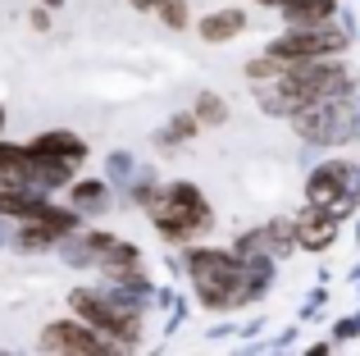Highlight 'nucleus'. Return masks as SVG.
Instances as JSON below:
<instances>
[{
	"label": "nucleus",
	"mask_w": 360,
	"mask_h": 356,
	"mask_svg": "<svg viewBox=\"0 0 360 356\" xmlns=\"http://www.w3.org/2000/svg\"><path fill=\"white\" fill-rule=\"evenodd\" d=\"M32 183V160L23 146H0V187H27Z\"/></svg>",
	"instance_id": "obj_9"
},
{
	"label": "nucleus",
	"mask_w": 360,
	"mask_h": 356,
	"mask_svg": "<svg viewBox=\"0 0 360 356\" xmlns=\"http://www.w3.org/2000/svg\"><path fill=\"white\" fill-rule=\"evenodd\" d=\"M347 51V32L338 27H288L283 37H274L264 46V55L278 64H319V60H338Z\"/></svg>",
	"instance_id": "obj_4"
},
{
	"label": "nucleus",
	"mask_w": 360,
	"mask_h": 356,
	"mask_svg": "<svg viewBox=\"0 0 360 356\" xmlns=\"http://www.w3.org/2000/svg\"><path fill=\"white\" fill-rule=\"evenodd\" d=\"M160 9H165L169 27H187V5H183V0H160Z\"/></svg>",
	"instance_id": "obj_14"
},
{
	"label": "nucleus",
	"mask_w": 360,
	"mask_h": 356,
	"mask_svg": "<svg viewBox=\"0 0 360 356\" xmlns=\"http://www.w3.org/2000/svg\"><path fill=\"white\" fill-rule=\"evenodd\" d=\"M46 5H60V0H46Z\"/></svg>",
	"instance_id": "obj_15"
},
{
	"label": "nucleus",
	"mask_w": 360,
	"mask_h": 356,
	"mask_svg": "<svg viewBox=\"0 0 360 356\" xmlns=\"http://www.w3.org/2000/svg\"><path fill=\"white\" fill-rule=\"evenodd\" d=\"M150 220L155 229L165 233L169 242H187V238H201L210 229V205H205L201 187L196 183H169L160 196H150Z\"/></svg>",
	"instance_id": "obj_2"
},
{
	"label": "nucleus",
	"mask_w": 360,
	"mask_h": 356,
	"mask_svg": "<svg viewBox=\"0 0 360 356\" xmlns=\"http://www.w3.org/2000/svg\"><path fill=\"white\" fill-rule=\"evenodd\" d=\"M23 151L37 170H73V165L87 160V146L73 133H41L32 146H23Z\"/></svg>",
	"instance_id": "obj_6"
},
{
	"label": "nucleus",
	"mask_w": 360,
	"mask_h": 356,
	"mask_svg": "<svg viewBox=\"0 0 360 356\" xmlns=\"http://www.w3.org/2000/svg\"><path fill=\"white\" fill-rule=\"evenodd\" d=\"M0 124H5V110H0Z\"/></svg>",
	"instance_id": "obj_16"
},
{
	"label": "nucleus",
	"mask_w": 360,
	"mask_h": 356,
	"mask_svg": "<svg viewBox=\"0 0 360 356\" xmlns=\"http://www.w3.org/2000/svg\"><path fill=\"white\" fill-rule=\"evenodd\" d=\"M246 27V14L242 9H214L210 18H201V37L205 42H229Z\"/></svg>",
	"instance_id": "obj_10"
},
{
	"label": "nucleus",
	"mask_w": 360,
	"mask_h": 356,
	"mask_svg": "<svg viewBox=\"0 0 360 356\" xmlns=\"http://www.w3.org/2000/svg\"><path fill=\"white\" fill-rule=\"evenodd\" d=\"M41 348L51 356H132V348H119V343L101 338L96 329L78 320H55L41 329Z\"/></svg>",
	"instance_id": "obj_5"
},
{
	"label": "nucleus",
	"mask_w": 360,
	"mask_h": 356,
	"mask_svg": "<svg viewBox=\"0 0 360 356\" xmlns=\"http://www.w3.org/2000/svg\"><path fill=\"white\" fill-rule=\"evenodd\" d=\"M292 233H297V242L301 247H310V251H319V247H328V242L338 238V220L328 210H319V205H310L301 220H292Z\"/></svg>",
	"instance_id": "obj_8"
},
{
	"label": "nucleus",
	"mask_w": 360,
	"mask_h": 356,
	"mask_svg": "<svg viewBox=\"0 0 360 356\" xmlns=\"http://www.w3.org/2000/svg\"><path fill=\"white\" fill-rule=\"evenodd\" d=\"M192 284L210 311H229L242 306L246 297V260L229 256V251H192Z\"/></svg>",
	"instance_id": "obj_3"
},
{
	"label": "nucleus",
	"mask_w": 360,
	"mask_h": 356,
	"mask_svg": "<svg viewBox=\"0 0 360 356\" xmlns=\"http://www.w3.org/2000/svg\"><path fill=\"white\" fill-rule=\"evenodd\" d=\"M73 201H78L82 210H96V205H105V187L101 183H78L73 187Z\"/></svg>",
	"instance_id": "obj_12"
},
{
	"label": "nucleus",
	"mask_w": 360,
	"mask_h": 356,
	"mask_svg": "<svg viewBox=\"0 0 360 356\" xmlns=\"http://www.w3.org/2000/svg\"><path fill=\"white\" fill-rule=\"evenodd\" d=\"M69 311L78 324L96 329L101 338L119 343V348H137L141 343V311L123 297H110V293H96V288H78L69 297Z\"/></svg>",
	"instance_id": "obj_1"
},
{
	"label": "nucleus",
	"mask_w": 360,
	"mask_h": 356,
	"mask_svg": "<svg viewBox=\"0 0 360 356\" xmlns=\"http://www.w3.org/2000/svg\"><path fill=\"white\" fill-rule=\"evenodd\" d=\"M352 178H356V170L347 160H328L324 170H319L315 178H310V187H306V196H310V205H324L328 215H342V205H338V196L342 192H352Z\"/></svg>",
	"instance_id": "obj_7"
},
{
	"label": "nucleus",
	"mask_w": 360,
	"mask_h": 356,
	"mask_svg": "<svg viewBox=\"0 0 360 356\" xmlns=\"http://www.w3.org/2000/svg\"><path fill=\"white\" fill-rule=\"evenodd\" d=\"M192 133H196V119H192V115H183L178 124H169L165 133H160V142H187Z\"/></svg>",
	"instance_id": "obj_13"
},
{
	"label": "nucleus",
	"mask_w": 360,
	"mask_h": 356,
	"mask_svg": "<svg viewBox=\"0 0 360 356\" xmlns=\"http://www.w3.org/2000/svg\"><path fill=\"white\" fill-rule=\"evenodd\" d=\"M192 119H196V128H201V124H224V119H229V101L205 91V96L196 101V115Z\"/></svg>",
	"instance_id": "obj_11"
}]
</instances>
